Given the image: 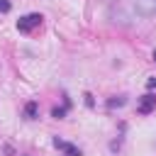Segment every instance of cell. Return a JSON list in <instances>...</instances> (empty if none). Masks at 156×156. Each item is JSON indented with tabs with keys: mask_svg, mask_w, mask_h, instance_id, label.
<instances>
[{
	"mask_svg": "<svg viewBox=\"0 0 156 156\" xmlns=\"http://www.w3.org/2000/svg\"><path fill=\"white\" fill-rule=\"evenodd\" d=\"M83 98H85V105H88V107H93V105H95V102H93V95H90V93H85Z\"/></svg>",
	"mask_w": 156,
	"mask_h": 156,
	"instance_id": "9",
	"label": "cell"
},
{
	"mask_svg": "<svg viewBox=\"0 0 156 156\" xmlns=\"http://www.w3.org/2000/svg\"><path fill=\"white\" fill-rule=\"evenodd\" d=\"M12 10V2L10 0H0V15H5V12H10Z\"/></svg>",
	"mask_w": 156,
	"mask_h": 156,
	"instance_id": "8",
	"label": "cell"
},
{
	"mask_svg": "<svg viewBox=\"0 0 156 156\" xmlns=\"http://www.w3.org/2000/svg\"><path fill=\"white\" fill-rule=\"evenodd\" d=\"M154 61H156V49H154Z\"/></svg>",
	"mask_w": 156,
	"mask_h": 156,
	"instance_id": "11",
	"label": "cell"
},
{
	"mask_svg": "<svg viewBox=\"0 0 156 156\" xmlns=\"http://www.w3.org/2000/svg\"><path fill=\"white\" fill-rule=\"evenodd\" d=\"M68 107H71V100H66L63 107H54V110H51V117H54V119H63L66 112H68Z\"/></svg>",
	"mask_w": 156,
	"mask_h": 156,
	"instance_id": "6",
	"label": "cell"
},
{
	"mask_svg": "<svg viewBox=\"0 0 156 156\" xmlns=\"http://www.w3.org/2000/svg\"><path fill=\"white\" fill-rule=\"evenodd\" d=\"M41 20H44V17H41L39 12H29V15H24V17L17 20V29H20L22 34H29L32 29H37V27L41 24Z\"/></svg>",
	"mask_w": 156,
	"mask_h": 156,
	"instance_id": "1",
	"label": "cell"
},
{
	"mask_svg": "<svg viewBox=\"0 0 156 156\" xmlns=\"http://www.w3.org/2000/svg\"><path fill=\"white\" fill-rule=\"evenodd\" d=\"M154 110H156V95L146 93V95L139 100V105H136V112H139V115H149V112H154Z\"/></svg>",
	"mask_w": 156,
	"mask_h": 156,
	"instance_id": "3",
	"label": "cell"
},
{
	"mask_svg": "<svg viewBox=\"0 0 156 156\" xmlns=\"http://www.w3.org/2000/svg\"><path fill=\"white\" fill-rule=\"evenodd\" d=\"M37 115H39V105H37L34 100H29V102L24 105V117H27V119H37Z\"/></svg>",
	"mask_w": 156,
	"mask_h": 156,
	"instance_id": "5",
	"label": "cell"
},
{
	"mask_svg": "<svg viewBox=\"0 0 156 156\" xmlns=\"http://www.w3.org/2000/svg\"><path fill=\"white\" fill-rule=\"evenodd\" d=\"M54 146L61 149L63 156H80V149H78V146H73V144H68V141H63V139H58V136H54Z\"/></svg>",
	"mask_w": 156,
	"mask_h": 156,
	"instance_id": "4",
	"label": "cell"
},
{
	"mask_svg": "<svg viewBox=\"0 0 156 156\" xmlns=\"http://www.w3.org/2000/svg\"><path fill=\"white\" fill-rule=\"evenodd\" d=\"M134 10L139 17H151L156 15V0H134Z\"/></svg>",
	"mask_w": 156,
	"mask_h": 156,
	"instance_id": "2",
	"label": "cell"
},
{
	"mask_svg": "<svg viewBox=\"0 0 156 156\" xmlns=\"http://www.w3.org/2000/svg\"><path fill=\"white\" fill-rule=\"evenodd\" d=\"M122 105H127V98H124V95H117V98H110V100H107V107H110V110L122 107Z\"/></svg>",
	"mask_w": 156,
	"mask_h": 156,
	"instance_id": "7",
	"label": "cell"
},
{
	"mask_svg": "<svg viewBox=\"0 0 156 156\" xmlns=\"http://www.w3.org/2000/svg\"><path fill=\"white\" fill-rule=\"evenodd\" d=\"M146 88L154 90V88H156V78H149V80H146Z\"/></svg>",
	"mask_w": 156,
	"mask_h": 156,
	"instance_id": "10",
	"label": "cell"
}]
</instances>
